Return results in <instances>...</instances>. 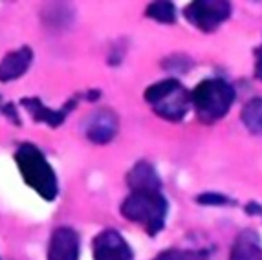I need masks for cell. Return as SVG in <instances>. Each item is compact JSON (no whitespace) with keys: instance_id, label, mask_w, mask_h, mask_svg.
<instances>
[{"instance_id":"obj_11","label":"cell","mask_w":262,"mask_h":260,"mask_svg":"<svg viewBox=\"0 0 262 260\" xmlns=\"http://www.w3.org/2000/svg\"><path fill=\"white\" fill-rule=\"evenodd\" d=\"M40 20L44 26L53 31L66 30L74 22V8L70 4H64V2L46 4L40 9Z\"/></svg>"},{"instance_id":"obj_18","label":"cell","mask_w":262,"mask_h":260,"mask_svg":"<svg viewBox=\"0 0 262 260\" xmlns=\"http://www.w3.org/2000/svg\"><path fill=\"white\" fill-rule=\"evenodd\" d=\"M198 202H200V204H204V205H211V204L224 205V204H227V202H229V198H227V196H224V194H213V192H207V194L198 196Z\"/></svg>"},{"instance_id":"obj_14","label":"cell","mask_w":262,"mask_h":260,"mask_svg":"<svg viewBox=\"0 0 262 260\" xmlns=\"http://www.w3.org/2000/svg\"><path fill=\"white\" fill-rule=\"evenodd\" d=\"M242 121L249 132L262 134V97L251 99L242 110Z\"/></svg>"},{"instance_id":"obj_5","label":"cell","mask_w":262,"mask_h":260,"mask_svg":"<svg viewBox=\"0 0 262 260\" xmlns=\"http://www.w3.org/2000/svg\"><path fill=\"white\" fill-rule=\"evenodd\" d=\"M119 121L116 112L110 109L94 110L90 116L83 121V130L88 141L96 145H105L112 141L118 134Z\"/></svg>"},{"instance_id":"obj_7","label":"cell","mask_w":262,"mask_h":260,"mask_svg":"<svg viewBox=\"0 0 262 260\" xmlns=\"http://www.w3.org/2000/svg\"><path fill=\"white\" fill-rule=\"evenodd\" d=\"M94 260H134V255L118 231L105 229L94 239Z\"/></svg>"},{"instance_id":"obj_9","label":"cell","mask_w":262,"mask_h":260,"mask_svg":"<svg viewBox=\"0 0 262 260\" xmlns=\"http://www.w3.org/2000/svg\"><path fill=\"white\" fill-rule=\"evenodd\" d=\"M31 61H33V50L30 46H22L15 52H9L0 61V82H9L22 77L30 70Z\"/></svg>"},{"instance_id":"obj_10","label":"cell","mask_w":262,"mask_h":260,"mask_svg":"<svg viewBox=\"0 0 262 260\" xmlns=\"http://www.w3.org/2000/svg\"><path fill=\"white\" fill-rule=\"evenodd\" d=\"M130 191H160V176L149 161H138L127 174Z\"/></svg>"},{"instance_id":"obj_8","label":"cell","mask_w":262,"mask_h":260,"mask_svg":"<svg viewBox=\"0 0 262 260\" xmlns=\"http://www.w3.org/2000/svg\"><path fill=\"white\" fill-rule=\"evenodd\" d=\"M79 234L68 226H61L52 231L46 260H79Z\"/></svg>"},{"instance_id":"obj_15","label":"cell","mask_w":262,"mask_h":260,"mask_svg":"<svg viewBox=\"0 0 262 260\" xmlns=\"http://www.w3.org/2000/svg\"><path fill=\"white\" fill-rule=\"evenodd\" d=\"M180 86H182V84H180L176 79H165V81H160V82H156V84H150V86L145 90V101L154 106V104L160 103L162 99H165L169 94H172V92Z\"/></svg>"},{"instance_id":"obj_4","label":"cell","mask_w":262,"mask_h":260,"mask_svg":"<svg viewBox=\"0 0 262 260\" xmlns=\"http://www.w3.org/2000/svg\"><path fill=\"white\" fill-rule=\"evenodd\" d=\"M184 15L192 26L202 31H213L231 15V4L227 2H192L184 9Z\"/></svg>"},{"instance_id":"obj_3","label":"cell","mask_w":262,"mask_h":260,"mask_svg":"<svg viewBox=\"0 0 262 260\" xmlns=\"http://www.w3.org/2000/svg\"><path fill=\"white\" fill-rule=\"evenodd\" d=\"M191 101L204 123H213L226 116L235 101V90L224 79H206L192 92Z\"/></svg>"},{"instance_id":"obj_19","label":"cell","mask_w":262,"mask_h":260,"mask_svg":"<svg viewBox=\"0 0 262 260\" xmlns=\"http://www.w3.org/2000/svg\"><path fill=\"white\" fill-rule=\"evenodd\" d=\"M2 112H4V116L8 117L9 121L13 123V125L20 126V117H18V112H17V109H15L13 103L4 104V106H2Z\"/></svg>"},{"instance_id":"obj_13","label":"cell","mask_w":262,"mask_h":260,"mask_svg":"<svg viewBox=\"0 0 262 260\" xmlns=\"http://www.w3.org/2000/svg\"><path fill=\"white\" fill-rule=\"evenodd\" d=\"M229 260H262L260 239L253 231H246L235 240Z\"/></svg>"},{"instance_id":"obj_6","label":"cell","mask_w":262,"mask_h":260,"mask_svg":"<svg viewBox=\"0 0 262 260\" xmlns=\"http://www.w3.org/2000/svg\"><path fill=\"white\" fill-rule=\"evenodd\" d=\"M77 103H79V96H74L70 101H66L61 109L53 110V109H48V106H46L39 97H22L20 99L22 109L30 114L33 121L46 123V125L52 126V128L61 126L62 123H64L66 117L70 116L72 110L77 106Z\"/></svg>"},{"instance_id":"obj_20","label":"cell","mask_w":262,"mask_h":260,"mask_svg":"<svg viewBox=\"0 0 262 260\" xmlns=\"http://www.w3.org/2000/svg\"><path fill=\"white\" fill-rule=\"evenodd\" d=\"M255 75L262 79V46L257 50V68H255Z\"/></svg>"},{"instance_id":"obj_12","label":"cell","mask_w":262,"mask_h":260,"mask_svg":"<svg viewBox=\"0 0 262 260\" xmlns=\"http://www.w3.org/2000/svg\"><path fill=\"white\" fill-rule=\"evenodd\" d=\"M154 112L169 121H180L187 112V92L180 86L172 94L154 104Z\"/></svg>"},{"instance_id":"obj_21","label":"cell","mask_w":262,"mask_h":260,"mask_svg":"<svg viewBox=\"0 0 262 260\" xmlns=\"http://www.w3.org/2000/svg\"><path fill=\"white\" fill-rule=\"evenodd\" d=\"M0 110H2V106H0Z\"/></svg>"},{"instance_id":"obj_2","label":"cell","mask_w":262,"mask_h":260,"mask_svg":"<svg viewBox=\"0 0 262 260\" xmlns=\"http://www.w3.org/2000/svg\"><path fill=\"white\" fill-rule=\"evenodd\" d=\"M167 200L160 191H134L121 204V214L127 220L136 222L154 236L165 226Z\"/></svg>"},{"instance_id":"obj_16","label":"cell","mask_w":262,"mask_h":260,"mask_svg":"<svg viewBox=\"0 0 262 260\" xmlns=\"http://www.w3.org/2000/svg\"><path fill=\"white\" fill-rule=\"evenodd\" d=\"M145 15L149 18H154L156 22H162V24H172L176 20L174 4H170V2H152L147 8Z\"/></svg>"},{"instance_id":"obj_17","label":"cell","mask_w":262,"mask_h":260,"mask_svg":"<svg viewBox=\"0 0 262 260\" xmlns=\"http://www.w3.org/2000/svg\"><path fill=\"white\" fill-rule=\"evenodd\" d=\"M156 260H209V256L204 251H178V249H170L163 251Z\"/></svg>"},{"instance_id":"obj_1","label":"cell","mask_w":262,"mask_h":260,"mask_svg":"<svg viewBox=\"0 0 262 260\" xmlns=\"http://www.w3.org/2000/svg\"><path fill=\"white\" fill-rule=\"evenodd\" d=\"M15 163L22 180L46 202H53L59 194V183L53 167L33 143H22L15 150Z\"/></svg>"}]
</instances>
